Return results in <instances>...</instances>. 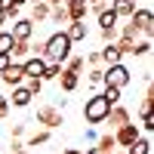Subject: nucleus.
Instances as JSON below:
<instances>
[{"label": "nucleus", "instance_id": "nucleus-1", "mask_svg": "<svg viewBox=\"0 0 154 154\" xmlns=\"http://www.w3.org/2000/svg\"><path fill=\"white\" fill-rule=\"evenodd\" d=\"M71 46L74 43L68 40V34L65 31H56V34H49L46 40H43V59L46 62H59V65H62V62L71 56Z\"/></svg>", "mask_w": 154, "mask_h": 154}, {"label": "nucleus", "instance_id": "nucleus-2", "mask_svg": "<svg viewBox=\"0 0 154 154\" xmlns=\"http://www.w3.org/2000/svg\"><path fill=\"white\" fill-rule=\"evenodd\" d=\"M108 102H105V96L102 93H96L93 99H86V105H83V120L89 123V126H96V123H105V117H108Z\"/></svg>", "mask_w": 154, "mask_h": 154}, {"label": "nucleus", "instance_id": "nucleus-3", "mask_svg": "<svg viewBox=\"0 0 154 154\" xmlns=\"http://www.w3.org/2000/svg\"><path fill=\"white\" fill-rule=\"evenodd\" d=\"M102 77H105V83H108V86H117V89H126V86H130V80H133V71L126 68L123 62H117V65H108V68H105V74H102Z\"/></svg>", "mask_w": 154, "mask_h": 154}, {"label": "nucleus", "instance_id": "nucleus-4", "mask_svg": "<svg viewBox=\"0 0 154 154\" xmlns=\"http://www.w3.org/2000/svg\"><path fill=\"white\" fill-rule=\"evenodd\" d=\"M37 123L43 126V130H59L62 123H65V117H62V111L56 108V105H40L37 108V117H34Z\"/></svg>", "mask_w": 154, "mask_h": 154}, {"label": "nucleus", "instance_id": "nucleus-5", "mask_svg": "<svg viewBox=\"0 0 154 154\" xmlns=\"http://www.w3.org/2000/svg\"><path fill=\"white\" fill-rule=\"evenodd\" d=\"M130 22L136 25V31L145 37V40H151V31H154V16L148 6H136V12L130 16Z\"/></svg>", "mask_w": 154, "mask_h": 154}, {"label": "nucleus", "instance_id": "nucleus-6", "mask_svg": "<svg viewBox=\"0 0 154 154\" xmlns=\"http://www.w3.org/2000/svg\"><path fill=\"white\" fill-rule=\"evenodd\" d=\"M111 136H114V142H117V148H130V145L136 142V139L142 136V130H139V126H136V123L130 120V123H123V126H117V130H114Z\"/></svg>", "mask_w": 154, "mask_h": 154}, {"label": "nucleus", "instance_id": "nucleus-7", "mask_svg": "<svg viewBox=\"0 0 154 154\" xmlns=\"http://www.w3.org/2000/svg\"><path fill=\"white\" fill-rule=\"evenodd\" d=\"M43 68H46V59H43V56H28V59H22V74H25V80H31V77H43Z\"/></svg>", "mask_w": 154, "mask_h": 154}, {"label": "nucleus", "instance_id": "nucleus-8", "mask_svg": "<svg viewBox=\"0 0 154 154\" xmlns=\"http://www.w3.org/2000/svg\"><path fill=\"white\" fill-rule=\"evenodd\" d=\"M151 99H154V93H151V83H148L145 99H142V105H139V120H142V130H145V133L154 130V120H151Z\"/></svg>", "mask_w": 154, "mask_h": 154}, {"label": "nucleus", "instance_id": "nucleus-9", "mask_svg": "<svg viewBox=\"0 0 154 154\" xmlns=\"http://www.w3.org/2000/svg\"><path fill=\"white\" fill-rule=\"evenodd\" d=\"M105 123L111 126V133L117 130V126L130 123V108H123V105H111V108H108V117H105Z\"/></svg>", "mask_w": 154, "mask_h": 154}, {"label": "nucleus", "instance_id": "nucleus-10", "mask_svg": "<svg viewBox=\"0 0 154 154\" xmlns=\"http://www.w3.org/2000/svg\"><path fill=\"white\" fill-rule=\"evenodd\" d=\"M12 40H31V37H34V22L31 19H16V22H12Z\"/></svg>", "mask_w": 154, "mask_h": 154}, {"label": "nucleus", "instance_id": "nucleus-11", "mask_svg": "<svg viewBox=\"0 0 154 154\" xmlns=\"http://www.w3.org/2000/svg\"><path fill=\"white\" fill-rule=\"evenodd\" d=\"M62 31L68 34V40H71V43H83L86 37H89V31H86V22H68Z\"/></svg>", "mask_w": 154, "mask_h": 154}, {"label": "nucleus", "instance_id": "nucleus-12", "mask_svg": "<svg viewBox=\"0 0 154 154\" xmlns=\"http://www.w3.org/2000/svg\"><path fill=\"white\" fill-rule=\"evenodd\" d=\"M31 99H34V93H31V89L28 86H25V83H19V86H12V105H16V108H28L31 105Z\"/></svg>", "mask_w": 154, "mask_h": 154}, {"label": "nucleus", "instance_id": "nucleus-13", "mask_svg": "<svg viewBox=\"0 0 154 154\" xmlns=\"http://www.w3.org/2000/svg\"><path fill=\"white\" fill-rule=\"evenodd\" d=\"M0 80H3L6 86H19V83L25 80V74H22V62H12V65L0 74Z\"/></svg>", "mask_w": 154, "mask_h": 154}, {"label": "nucleus", "instance_id": "nucleus-14", "mask_svg": "<svg viewBox=\"0 0 154 154\" xmlns=\"http://www.w3.org/2000/svg\"><path fill=\"white\" fill-rule=\"evenodd\" d=\"M108 6L117 12V19H130L133 12H136V6H139V3H136V0H111Z\"/></svg>", "mask_w": 154, "mask_h": 154}, {"label": "nucleus", "instance_id": "nucleus-15", "mask_svg": "<svg viewBox=\"0 0 154 154\" xmlns=\"http://www.w3.org/2000/svg\"><path fill=\"white\" fill-rule=\"evenodd\" d=\"M99 56H102V65H117V62H123L120 49L114 46V43H105V46L99 49Z\"/></svg>", "mask_w": 154, "mask_h": 154}, {"label": "nucleus", "instance_id": "nucleus-16", "mask_svg": "<svg viewBox=\"0 0 154 154\" xmlns=\"http://www.w3.org/2000/svg\"><path fill=\"white\" fill-rule=\"evenodd\" d=\"M34 25H40L49 19V3H43V0H34V6H31V16H28Z\"/></svg>", "mask_w": 154, "mask_h": 154}, {"label": "nucleus", "instance_id": "nucleus-17", "mask_svg": "<svg viewBox=\"0 0 154 154\" xmlns=\"http://www.w3.org/2000/svg\"><path fill=\"white\" fill-rule=\"evenodd\" d=\"M96 16H99V28H117V12H114L111 6H105V9H99L96 12Z\"/></svg>", "mask_w": 154, "mask_h": 154}, {"label": "nucleus", "instance_id": "nucleus-18", "mask_svg": "<svg viewBox=\"0 0 154 154\" xmlns=\"http://www.w3.org/2000/svg\"><path fill=\"white\" fill-rule=\"evenodd\" d=\"M28 56H31L28 40H12V49H9V59L12 62H22V59H28Z\"/></svg>", "mask_w": 154, "mask_h": 154}, {"label": "nucleus", "instance_id": "nucleus-19", "mask_svg": "<svg viewBox=\"0 0 154 154\" xmlns=\"http://www.w3.org/2000/svg\"><path fill=\"white\" fill-rule=\"evenodd\" d=\"M93 145H96V154H111L114 148H117V142H114V136H111V133H105V136H99V139H96Z\"/></svg>", "mask_w": 154, "mask_h": 154}, {"label": "nucleus", "instance_id": "nucleus-20", "mask_svg": "<svg viewBox=\"0 0 154 154\" xmlns=\"http://www.w3.org/2000/svg\"><path fill=\"white\" fill-rule=\"evenodd\" d=\"M126 154H151V139L148 136H139L136 142L130 145V148H123Z\"/></svg>", "mask_w": 154, "mask_h": 154}, {"label": "nucleus", "instance_id": "nucleus-21", "mask_svg": "<svg viewBox=\"0 0 154 154\" xmlns=\"http://www.w3.org/2000/svg\"><path fill=\"white\" fill-rule=\"evenodd\" d=\"M65 9H68V19L71 22H86V12H89L86 3H68Z\"/></svg>", "mask_w": 154, "mask_h": 154}, {"label": "nucleus", "instance_id": "nucleus-22", "mask_svg": "<svg viewBox=\"0 0 154 154\" xmlns=\"http://www.w3.org/2000/svg\"><path fill=\"white\" fill-rule=\"evenodd\" d=\"M59 83H62V93H74L77 83H80V74H68V71H62V74H59Z\"/></svg>", "mask_w": 154, "mask_h": 154}, {"label": "nucleus", "instance_id": "nucleus-23", "mask_svg": "<svg viewBox=\"0 0 154 154\" xmlns=\"http://www.w3.org/2000/svg\"><path fill=\"white\" fill-rule=\"evenodd\" d=\"M49 139H53V130H40V133H31L28 142H25V148H37V145H46Z\"/></svg>", "mask_w": 154, "mask_h": 154}, {"label": "nucleus", "instance_id": "nucleus-24", "mask_svg": "<svg viewBox=\"0 0 154 154\" xmlns=\"http://www.w3.org/2000/svg\"><path fill=\"white\" fill-rule=\"evenodd\" d=\"M49 19H53L56 25H62V28H65V25L71 22V19H68V9H65V3H59V6H49Z\"/></svg>", "mask_w": 154, "mask_h": 154}, {"label": "nucleus", "instance_id": "nucleus-25", "mask_svg": "<svg viewBox=\"0 0 154 154\" xmlns=\"http://www.w3.org/2000/svg\"><path fill=\"white\" fill-rule=\"evenodd\" d=\"M114 46L120 49V56H133V49H136V40H133V37H123V34H117Z\"/></svg>", "mask_w": 154, "mask_h": 154}, {"label": "nucleus", "instance_id": "nucleus-26", "mask_svg": "<svg viewBox=\"0 0 154 154\" xmlns=\"http://www.w3.org/2000/svg\"><path fill=\"white\" fill-rule=\"evenodd\" d=\"M102 96H105V102H108V105H120V96H123V89H117V86H108V83H105Z\"/></svg>", "mask_w": 154, "mask_h": 154}, {"label": "nucleus", "instance_id": "nucleus-27", "mask_svg": "<svg viewBox=\"0 0 154 154\" xmlns=\"http://www.w3.org/2000/svg\"><path fill=\"white\" fill-rule=\"evenodd\" d=\"M59 74H62V65H59V62H46L40 80H43V83H46V80H59Z\"/></svg>", "mask_w": 154, "mask_h": 154}, {"label": "nucleus", "instance_id": "nucleus-28", "mask_svg": "<svg viewBox=\"0 0 154 154\" xmlns=\"http://www.w3.org/2000/svg\"><path fill=\"white\" fill-rule=\"evenodd\" d=\"M9 49H12V34L0 31V56H9Z\"/></svg>", "mask_w": 154, "mask_h": 154}, {"label": "nucleus", "instance_id": "nucleus-29", "mask_svg": "<svg viewBox=\"0 0 154 154\" xmlns=\"http://www.w3.org/2000/svg\"><path fill=\"white\" fill-rule=\"evenodd\" d=\"M102 74H105V68H89V83H93V86H102V83H105V77H102Z\"/></svg>", "mask_w": 154, "mask_h": 154}, {"label": "nucleus", "instance_id": "nucleus-30", "mask_svg": "<svg viewBox=\"0 0 154 154\" xmlns=\"http://www.w3.org/2000/svg\"><path fill=\"white\" fill-rule=\"evenodd\" d=\"M99 37L105 43H114V40H117V28H99Z\"/></svg>", "mask_w": 154, "mask_h": 154}, {"label": "nucleus", "instance_id": "nucleus-31", "mask_svg": "<svg viewBox=\"0 0 154 154\" xmlns=\"http://www.w3.org/2000/svg\"><path fill=\"white\" fill-rule=\"evenodd\" d=\"M151 53V40H142V43H136V49H133V56H148Z\"/></svg>", "mask_w": 154, "mask_h": 154}, {"label": "nucleus", "instance_id": "nucleus-32", "mask_svg": "<svg viewBox=\"0 0 154 154\" xmlns=\"http://www.w3.org/2000/svg\"><path fill=\"white\" fill-rule=\"evenodd\" d=\"M25 86H28V89H31V93L37 96V93H40V89H43V80H40V77H31V80H28V83H25Z\"/></svg>", "mask_w": 154, "mask_h": 154}, {"label": "nucleus", "instance_id": "nucleus-33", "mask_svg": "<svg viewBox=\"0 0 154 154\" xmlns=\"http://www.w3.org/2000/svg\"><path fill=\"white\" fill-rule=\"evenodd\" d=\"M6 117H9V99L0 96V120H6Z\"/></svg>", "mask_w": 154, "mask_h": 154}, {"label": "nucleus", "instance_id": "nucleus-34", "mask_svg": "<svg viewBox=\"0 0 154 154\" xmlns=\"http://www.w3.org/2000/svg\"><path fill=\"white\" fill-rule=\"evenodd\" d=\"M108 3H111V0H89V3H86V6H89V9H93V12H99V9H105Z\"/></svg>", "mask_w": 154, "mask_h": 154}, {"label": "nucleus", "instance_id": "nucleus-35", "mask_svg": "<svg viewBox=\"0 0 154 154\" xmlns=\"http://www.w3.org/2000/svg\"><path fill=\"white\" fill-rule=\"evenodd\" d=\"M9 133H12V139H22V136H25V123H12Z\"/></svg>", "mask_w": 154, "mask_h": 154}, {"label": "nucleus", "instance_id": "nucleus-36", "mask_svg": "<svg viewBox=\"0 0 154 154\" xmlns=\"http://www.w3.org/2000/svg\"><path fill=\"white\" fill-rule=\"evenodd\" d=\"M83 139H86V142H89V145H93V142H96V139H99V136H96V130H93V126H86V133H83Z\"/></svg>", "mask_w": 154, "mask_h": 154}, {"label": "nucleus", "instance_id": "nucleus-37", "mask_svg": "<svg viewBox=\"0 0 154 154\" xmlns=\"http://www.w3.org/2000/svg\"><path fill=\"white\" fill-rule=\"evenodd\" d=\"M9 65H12V59H9V56H0V74H3Z\"/></svg>", "mask_w": 154, "mask_h": 154}, {"label": "nucleus", "instance_id": "nucleus-38", "mask_svg": "<svg viewBox=\"0 0 154 154\" xmlns=\"http://www.w3.org/2000/svg\"><path fill=\"white\" fill-rule=\"evenodd\" d=\"M9 6H16L12 0H0V9H9Z\"/></svg>", "mask_w": 154, "mask_h": 154}, {"label": "nucleus", "instance_id": "nucleus-39", "mask_svg": "<svg viewBox=\"0 0 154 154\" xmlns=\"http://www.w3.org/2000/svg\"><path fill=\"white\" fill-rule=\"evenodd\" d=\"M3 25H6V12L0 9V31H3Z\"/></svg>", "mask_w": 154, "mask_h": 154}, {"label": "nucleus", "instance_id": "nucleus-40", "mask_svg": "<svg viewBox=\"0 0 154 154\" xmlns=\"http://www.w3.org/2000/svg\"><path fill=\"white\" fill-rule=\"evenodd\" d=\"M65 154H83V151H80V148H68Z\"/></svg>", "mask_w": 154, "mask_h": 154}, {"label": "nucleus", "instance_id": "nucleus-41", "mask_svg": "<svg viewBox=\"0 0 154 154\" xmlns=\"http://www.w3.org/2000/svg\"><path fill=\"white\" fill-rule=\"evenodd\" d=\"M62 3H65V6H68V3H86V0H62Z\"/></svg>", "mask_w": 154, "mask_h": 154}, {"label": "nucleus", "instance_id": "nucleus-42", "mask_svg": "<svg viewBox=\"0 0 154 154\" xmlns=\"http://www.w3.org/2000/svg\"><path fill=\"white\" fill-rule=\"evenodd\" d=\"M43 3H49V6H59V3H62V0H43Z\"/></svg>", "mask_w": 154, "mask_h": 154}, {"label": "nucleus", "instance_id": "nucleus-43", "mask_svg": "<svg viewBox=\"0 0 154 154\" xmlns=\"http://www.w3.org/2000/svg\"><path fill=\"white\" fill-rule=\"evenodd\" d=\"M12 3H16V6H25V3H28V0H12Z\"/></svg>", "mask_w": 154, "mask_h": 154}, {"label": "nucleus", "instance_id": "nucleus-44", "mask_svg": "<svg viewBox=\"0 0 154 154\" xmlns=\"http://www.w3.org/2000/svg\"><path fill=\"white\" fill-rule=\"evenodd\" d=\"M12 154H28V151H25V148H19V151H12Z\"/></svg>", "mask_w": 154, "mask_h": 154}, {"label": "nucleus", "instance_id": "nucleus-45", "mask_svg": "<svg viewBox=\"0 0 154 154\" xmlns=\"http://www.w3.org/2000/svg\"><path fill=\"white\" fill-rule=\"evenodd\" d=\"M136 3H139V0H136Z\"/></svg>", "mask_w": 154, "mask_h": 154}, {"label": "nucleus", "instance_id": "nucleus-46", "mask_svg": "<svg viewBox=\"0 0 154 154\" xmlns=\"http://www.w3.org/2000/svg\"><path fill=\"white\" fill-rule=\"evenodd\" d=\"M0 151H3V148H0Z\"/></svg>", "mask_w": 154, "mask_h": 154}]
</instances>
